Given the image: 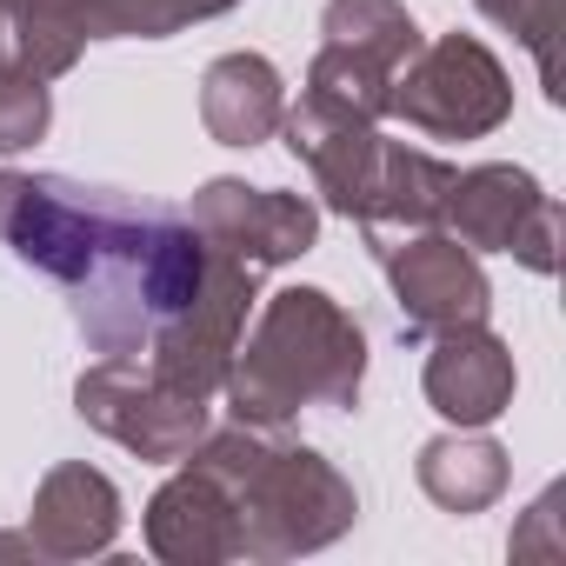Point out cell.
I'll use <instances>...</instances> for the list:
<instances>
[{
	"mask_svg": "<svg viewBox=\"0 0 566 566\" xmlns=\"http://www.w3.org/2000/svg\"><path fill=\"white\" fill-rule=\"evenodd\" d=\"M187 460L220 473V486L233 493L240 559H266V566L273 559H301V553L334 546L360 520L354 480L321 447H301L280 427L233 420L227 433H200V447Z\"/></svg>",
	"mask_w": 566,
	"mask_h": 566,
	"instance_id": "6da1fadb",
	"label": "cell"
},
{
	"mask_svg": "<svg viewBox=\"0 0 566 566\" xmlns=\"http://www.w3.org/2000/svg\"><path fill=\"white\" fill-rule=\"evenodd\" d=\"M367 387V334L327 287L266 294L253 334L233 347L220 394L233 420L287 427L307 407H354Z\"/></svg>",
	"mask_w": 566,
	"mask_h": 566,
	"instance_id": "7a4b0ae2",
	"label": "cell"
},
{
	"mask_svg": "<svg viewBox=\"0 0 566 566\" xmlns=\"http://www.w3.org/2000/svg\"><path fill=\"white\" fill-rule=\"evenodd\" d=\"M387 114H400L427 140H486L513 114V81L500 54L480 48L473 34H440V41H420V54L394 74Z\"/></svg>",
	"mask_w": 566,
	"mask_h": 566,
	"instance_id": "3957f363",
	"label": "cell"
},
{
	"mask_svg": "<svg viewBox=\"0 0 566 566\" xmlns=\"http://www.w3.org/2000/svg\"><path fill=\"white\" fill-rule=\"evenodd\" d=\"M74 413L94 433H107L114 447H127L134 460H154V467H180L207 433V400L167 387L140 360H94L74 380Z\"/></svg>",
	"mask_w": 566,
	"mask_h": 566,
	"instance_id": "277c9868",
	"label": "cell"
},
{
	"mask_svg": "<svg viewBox=\"0 0 566 566\" xmlns=\"http://www.w3.org/2000/svg\"><path fill=\"white\" fill-rule=\"evenodd\" d=\"M374 260L387 266V287H394V307H400L407 334L433 340V334H453V327H480L493 314V287L480 273V253H467L447 227L380 240Z\"/></svg>",
	"mask_w": 566,
	"mask_h": 566,
	"instance_id": "5b68a950",
	"label": "cell"
},
{
	"mask_svg": "<svg viewBox=\"0 0 566 566\" xmlns=\"http://www.w3.org/2000/svg\"><path fill=\"white\" fill-rule=\"evenodd\" d=\"M187 220L233 260L247 266H287L301 253H314L321 240V207L307 193H280V187H247L233 174L207 180L187 207Z\"/></svg>",
	"mask_w": 566,
	"mask_h": 566,
	"instance_id": "8992f818",
	"label": "cell"
},
{
	"mask_svg": "<svg viewBox=\"0 0 566 566\" xmlns=\"http://www.w3.org/2000/svg\"><path fill=\"white\" fill-rule=\"evenodd\" d=\"M280 140H287V154L314 174V193H321L327 213L360 220L380 147H387L380 120H360V114H347V107L301 87V101H287V114H280Z\"/></svg>",
	"mask_w": 566,
	"mask_h": 566,
	"instance_id": "52a82bcc",
	"label": "cell"
},
{
	"mask_svg": "<svg viewBox=\"0 0 566 566\" xmlns=\"http://www.w3.org/2000/svg\"><path fill=\"white\" fill-rule=\"evenodd\" d=\"M140 526H147V553L167 559V566H227V559H240L233 493L200 460H180V473H167V486L147 500Z\"/></svg>",
	"mask_w": 566,
	"mask_h": 566,
	"instance_id": "ba28073f",
	"label": "cell"
},
{
	"mask_svg": "<svg viewBox=\"0 0 566 566\" xmlns=\"http://www.w3.org/2000/svg\"><path fill=\"white\" fill-rule=\"evenodd\" d=\"M28 539H34V559H54V566L101 559L120 539V486L87 460H61L34 486Z\"/></svg>",
	"mask_w": 566,
	"mask_h": 566,
	"instance_id": "9c48e42d",
	"label": "cell"
},
{
	"mask_svg": "<svg viewBox=\"0 0 566 566\" xmlns=\"http://www.w3.org/2000/svg\"><path fill=\"white\" fill-rule=\"evenodd\" d=\"M427 407L447 420V427H493L506 407H513V347L480 321V327H453V334H433V354H427Z\"/></svg>",
	"mask_w": 566,
	"mask_h": 566,
	"instance_id": "30bf717a",
	"label": "cell"
},
{
	"mask_svg": "<svg viewBox=\"0 0 566 566\" xmlns=\"http://www.w3.org/2000/svg\"><path fill=\"white\" fill-rule=\"evenodd\" d=\"M546 200V187L526 174V167H506V160H486V167H467L453 174L447 187V207H440V227L467 247V253H506L526 227V213Z\"/></svg>",
	"mask_w": 566,
	"mask_h": 566,
	"instance_id": "8fae6325",
	"label": "cell"
},
{
	"mask_svg": "<svg viewBox=\"0 0 566 566\" xmlns=\"http://www.w3.org/2000/svg\"><path fill=\"white\" fill-rule=\"evenodd\" d=\"M287 114V81L266 54H220L200 74V120L220 147H260L280 134Z\"/></svg>",
	"mask_w": 566,
	"mask_h": 566,
	"instance_id": "7c38bea8",
	"label": "cell"
},
{
	"mask_svg": "<svg viewBox=\"0 0 566 566\" xmlns=\"http://www.w3.org/2000/svg\"><path fill=\"white\" fill-rule=\"evenodd\" d=\"M447 187H453V167H447L440 154L387 140V147H380V167H374V187H367V207H360L367 247L400 240V233H427V227H440Z\"/></svg>",
	"mask_w": 566,
	"mask_h": 566,
	"instance_id": "4fadbf2b",
	"label": "cell"
},
{
	"mask_svg": "<svg viewBox=\"0 0 566 566\" xmlns=\"http://www.w3.org/2000/svg\"><path fill=\"white\" fill-rule=\"evenodd\" d=\"M413 473H420V493H427L440 513H460V520H467V513H486V506L506 493L513 460H506V447L486 440L480 427H453V433H440V440L420 447Z\"/></svg>",
	"mask_w": 566,
	"mask_h": 566,
	"instance_id": "5bb4252c",
	"label": "cell"
},
{
	"mask_svg": "<svg viewBox=\"0 0 566 566\" xmlns=\"http://www.w3.org/2000/svg\"><path fill=\"white\" fill-rule=\"evenodd\" d=\"M321 48L367 61L380 74H400L420 54V28L407 14V0H327L321 8Z\"/></svg>",
	"mask_w": 566,
	"mask_h": 566,
	"instance_id": "9a60e30c",
	"label": "cell"
},
{
	"mask_svg": "<svg viewBox=\"0 0 566 566\" xmlns=\"http://www.w3.org/2000/svg\"><path fill=\"white\" fill-rule=\"evenodd\" d=\"M87 54V28L67 0H8L0 8V61L28 67L34 81L74 74Z\"/></svg>",
	"mask_w": 566,
	"mask_h": 566,
	"instance_id": "2e32d148",
	"label": "cell"
},
{
	"mask_svg": "<svg viewBox=\"0 0 566 566\" xmlns=\"http://www.w3.org/2000/svg\"><path fill=\"white\" fill-rule=\"evenodd\" d=\"M67 8L81 14L87 41H167L180 28L233 14L240 0H67Z\"/></svg>",
	"mask_w": 566,
	"mask_h": 566,
	"instance_id": "e0dca14e",
	"label": "cell"
},
{
	"mask_svg": "<svg viewBox=\"0 0 566 566\" xmlns=\"http://www.w3.org/2000/svg\"><path fill=\"white\" fill-rule=\"evenodd\" d=\"M307 94H321V101H334V107H347V114H360V120H387V107H394V74L321 48L314 67H307Z\"/></svg>",
	"mask_w": 566,
	"mask_h": 566,
	"instance_id": "ac0fdd59",
	"label": "cell"
},
{
	"mask_svg": "<svg viewBox=\"0 0 566 566\" xmlns=\"http://www.w3.org/2000/svg\"><path fill=\"white\" fill-rule=\"evenodd\" d=\"M473 8H480L493 28H506V34L533 54L546 101H559V94H566V87H559V48H553V34H559V0H473Z\"/></svg>",
	"mask_w": 566,
	"mask_h": 566,
	"instance_id": "d6986e66",
	"label": "cell"
},
{
	"mask_svg": "<svg viewBox=\"0 0 566 566\" xmlns=\"http://www.w3.org/2000/svg\"><path fill=\"white\" fill-rule=\"evenodd\" d=\"M54 127V94L48 81H34L28 67L0 61V154H28L41 147Z\"/></svg>",
	"mask_w": 566,
	"mask_h": 566,
	"instance_id": "ffe728a7",
	"label": "cell"
},
{
	"mask_svg": "<svg viewBox=\"0 0 566 566\" xmlns=\"http://www.w3.org/2000/svg\"><path fill=\"white\" fill-rule=\"evenodd\" d=\"M559 227H566V220H559V200L546 193V200L526 213V227H520V240H513L506 253H513L526 273H559Z\"/></svg>",
	"mask_w": 566,
	"mask_h": 566,
	"instance_id": "44dd1931",
	"label": "cell"
},
{
	"mask_svg": "<svg viewBox=\"0 0 566 566\" xmlns=\"http://www.w3.org/2000/svg\"><path fill=\"white\" fill-rule=\"evenodd\" d=\"M559 500H566V493H559V486H546V493L526 506V526H520L506 546H513V553H566V539L553 533V526H559Z\"/></svg>",
	"mask_w": 566,
	"mask_h": 566,
	"instance_id": "7402d4cb",
	"label": "cell"
},
{
	"mask_svg": "<svg viewBox=\"0 0 566 566\" xmlns=\"http://www.w3.org/2000/svg\"><path fill=\"white\" fill-rule=\"evenodd\" d=\"M0 559H34V539L28 533H0Z\"/></svg>",
	"mask_w": 566,
	"mask_h": 566,
	"instance_id": "603a6c76",
	"label": "cell"
},
{
	"mask_svg": "<svg viewBox=\"0 0 566 566\" xmlns=\"http://www.w3.org/2000/svg\"><path fill=\"white\" fill-rule=\"evenodd\" d=\"M0 8H8V0H0Z\"/></svg>",
	"mask_w": 566,
	"mask_h": 566,
	"instance_id": "cb8c5ba5",
	"label": "cell"
}]
</instances>
